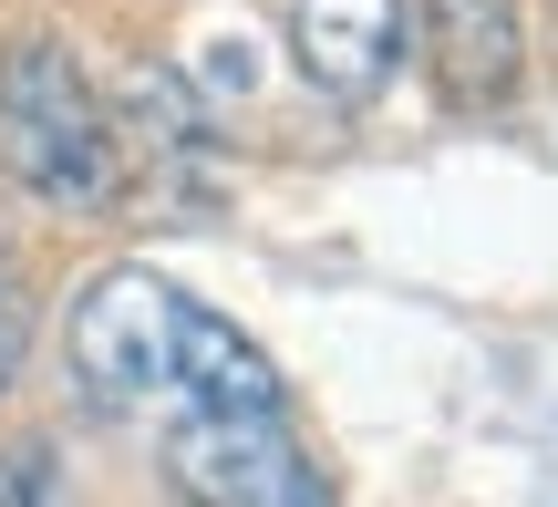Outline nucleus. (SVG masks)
<instances>
[{
  "label": "nucleus",
  "mask_w": 558,
  "mask_h": 507,
  "mask_svg": "<svg viewBox=\"0 0 558 507\" xmlns=\"http://www.w3.org/2000/svg\"><path fill=\"white\" fill-rule=\"evenodd\" d=\"M414 32H424V73H435L445 104H507L518 94V73H527L518 0H424Z\"/></svg>",
  "instance_id": "5"
},
{
  "label": "nucleus",
  "mask_w": 558,
  "mask_h": 507,
  "mask_svg": "<svg viewBox=\"0 0 558 507\" xmlns=\"http://www.w3.org/2000/svg\"><path fill=\"white\" fill-rule=\"evenodd\" d=\"M290 405V384H279V363L259 342H248L239 322H218L207 301H186V331H177V405Z\"/></svg>",
  "instance_id": "6"
},
{
  "label": "nucleus",
  "mask_w": 558,
  "mask_h": 507,
  "mask_svg": "<svg viewBox=\"0 0 558 507\" xmlns=\"http://www.w3.org/2000/svg\"><path fill=\"white\" fill-rule=\"evenodd\" d=\"M21 363H32V290L0 269V394L21 384Z\"/></svg>",
  "instance_id": "8"
},
{
  "label": "nucleus",
  "mask_w": 558,
  "mask_h": 507,
  "mask_svg": "<svg viewBox=\"0 0 558 507\" xmlns=\"http://www.w3.org/2000/svg\"><path fill=\"white\" fill-rule=\"evenodd\" d=\"M0 507H73V476H62L52 435H21V446L0 456Z\"/></svg>",
  "instance_id": "7"
},
{
  "label": "nucleus",
  "mask_w": 558,
  "mask_h": 507,
  "mask_svg": "<svg viewBox=\"0 0 558 507\" xmlns=\"http://www.w3.org/2000/svg\"><path fill=\"white\" fill-rule=\"evenodd\" d=\"M0 166H11V186H32L62 218L124 207L114 124H104V94L73 62V41H52V32L0 41Z\"/></svg>",
  "instance_id": "1"
},
{
  "label": "nucleus",
  "mask_w": 558,
  "mask_h": 507,
  "mask_svg": "<svg viewBox=\"0 0 558 507\" xmlns=\"http://www.w3.org/2000/svg\"><path fill=\"white\" fill-rule=\"evenodd\" d=\"M177 331L186 290L166 269H104L73 301V384L94 414H156L177 405Z\"/></svg>",
  "instance_id": "3"
},
{
  "label": "nucleus",
  "mask_w": 558,
  "mask_h": 507,
  "mask_svg": "<svg viewBox=\"0 0 558 507\" xmlns=\"http://www.w3.org/2000/svg\"><path fill=\"white\" fill-rule=\"evenodd\" d=\"M166 487L186 507H331V476L290 435V405H186V414H166Z\"/></svg>",
  "instance_id": "2"
},
{
  "label": "nucleus",
  "mask_w": 558,
  "mask_h": 507,
  "mask_svg": "<svg viewBox=\"0 0 558 507\" xmlns=\"http://www.w3.org/2000/svg\"><path fill=\"white\" fill-rule=\"evenodd\" d=\"M290 52L331 104H373L403 62V0H290Z\"/></svg>",
  "instance_id": "4"
}]
</instances>
